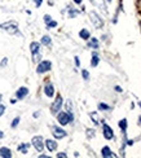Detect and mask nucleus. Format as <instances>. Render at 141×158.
Masks as SVG:
<instances>
[{
  "label": "nucleus",
  "instance_id": "c03bdc74",
  "mask_svg": "<svg viewBox=\"0 0 141 158\" xmlns=\"http://www.w3.org/2000/svg\"><path fill=\"white\" fill-rule=\"evenodd\" d=\"M139 123L141 124V117H139Z\"/></svg>",
  "mask_w": 141,
  "mask_h": 158
},
{
  "label": "nucleus",
  "instance_id": "423d86ee",
  "mask_svg": "<svg viewBox=\"0 0 141 158\" xmlns=\"http://www.w3.org/2000/svg\"><path fill=\"white\" fill-rule=\"evenodd\" d=\"M62 96L61 95H57V97L55 98V101H53V104L51 105V111H52V114H57L60 110H61L62 108Z\"/></svg>",
  "mask_w": 141,
  "mask_h": 158
},
{
  "label": "nucleus",
  "instance_id": "ea45409f",
  "mask_svg": "<svg viewBox=\"0 0 141 158\" xmlns=\"http://www.w3.org/2000/svg\"><path fill=\"white\" fill-rule=\"evenodd\" d=\"M40 114H39V111H36V113H34V114H32V117H34V118H38Z\"/></svg>",
  "mask_w": 141,
  "mask_h": 158
},
{
  "label": "nucleus",
  "instance_id": "7c9ffc66",
  "mask_svg": "<svg viewBox=\"0 0 141 158\" xmlns=\"http://www.w3.org/2000/svg\"><path fill=\"white\" fill-rule=\"evenodd\" d=\"M66 111H71V101L70 100H68V102H66Z\"/></svg>",
  "mask_w": 141,
  "mask_h": 158
},
{
  "label": "nucleus",
  "instance_id": "f8f14e48",
  "mask_svg": "<svg viewBox=\"0 0 141 158\" xmlns=\"http://www.w3.org/2000/svg\"><path fill=\"white\" fill-rule=\"evenodd\" d=\"M0 157L2 158H12L13 154H12V150L6 147H2L0 148Z\"/></svg>",
  "mask_w": 141,
  "mask_h": 158
},
{
  "label": "nucleus",
  "instance_id": "2eb2a0df",
  "mask_svg": "<svg viewBox=\"0 0 141 158\" xmlns=\"http://www.w3.org/2000/svg\"><path fill=\"white\" fill-rule=\"evenodd\" d=\"M101 156H102L104 158H107V157H115V154H113L111 149H110L109 147H104V148L101 149Z\"/></svg>",
  "mask_w": 141,
  "mask_h": 158
},
{
  "label": "nucleus",
  "instance_id": "cd10ccee",
  "mask_svg": "<svg viewBox=\"0 0 141 158\" xmlns=\"http://www.w3.org/2000/svg\"><path fill=\"white\" fill-rule=\"evenodd\" d=\"M87 136H88L89 139H91V137H93V136H95V130H91V128H88V130H87Z\"/></svg>",
  "mask_w": 141,
  "mask_h": 158
},
{
  "label": "nucleus",
  "instance_id": "72a5a7b5",
  "mask_svg": "<svg viewBox=\"0 0 141 158\" xmlns=\"http://www.w3.org/2000/svg\"><path fill=\"white\" fill-rule=\"evenodd\" d=\"M43 18H44V22H45V23H48V22L51 21V19H52V17H51L49 15H44V17H43Z\"/></svg>",
  "mask_w": 141,
  "mask_h": 158
},
{
  "label": "nucleus",
  "instance_id": "c85d7f7f",
  "mask_svg": "<svg viewBox=\"0 0 141 158\" xmlns=\"http://www.w3.org/2000/svg\"><path fill=\"white\" fill-rule=\"evenodd\" d=\"M6 64H8V58L4 57V58H3V61L0 62V68H4V66H6Z\"/></svg>",
  "mask_w": 141,
  "mask_h": 158
},
{
  "label": "nucleus",
  "instance_id": "1a4fd4ad",
  "mask_svg": "<svg viewBox=\"0 0 141 158\" xmlns=\"http://www.w3.org/2000/svg\"><path fill=\"white\" fill-rule=\"evenodd\" d=\"M44 147L48 149V152H55V150H57V147L58 144L56 143V140H52V139H48V140H44Z\"/></svg>",
  "mask_w": 141,
  "mask_h": 158
},
{
  "label": "nucleus",
  "instance_id": "c756f323",
  "mask_svg": "<svg viewBox=\"0 0 141 158\" xmlns=\"http://www.w3.org/2000/svg\"><path fill=\"white\" fill-rule=\"evenodd\" d=\"M56 157L57 158H66V157H68V154H66L65 152H60V153L56 154Z\"/></svg>",
  "mask_w": 141,
  "mask_h": 158
},
{
  "label": "nucleus",
  "instance_id": "b1692460",
  "mask_svg": "<svg viewBox=\"0 0 141 158\" xmlns=\"http://www.w3.org/2000/svg\"><path fill=\"white\" fill-rule=\"evenodd\" d=\"M40 60H42V53H40V52H38V53H32V61L39 62Z\"/></svg>",
  "mask_w": 141,
  "mask_h": 158
},
{
  "label": "nucleus",
  "instance_id": "473e14b6",
  "mask_svg": "<svg viewBox=\"0 0 141 158\" xmlns=\"http://www.w3.org/2000/svg\"><path fill=\"white\" fill-rule=\"evenodd\" d=\"M34 4H35L36 8H40V5L43 4V0H34Z\"/></svg>",
  "mask_w": 141,
  "mask_h": 158
},
{
  "label": "nucleus",
  "instance_id": "de8ad7c7",
  "mask_svg": "<svg viewBox=\"0 0 141 158\" xmlns=\"http://www.w3.org/2000/svg\"><path fill=\"white\" fill-rule=\"evenodd\" d=\"M140 26H141V23H140Z\"/></svg>",
  "mask_w": 141,
  "mask_h": 158
},
{
  "label": "nucleus",
  "instance_id": "f704fd0d",
  "mask_svg": "<svg viewBox=\"0 0 141 158\" xmlns=\"http://www.w3.org/2000/svg\"><path fill=\"white\" fill-rule=\"evenodd\" d=\"M74 60H75V65H77V66H80V61H79V57H78V56H75V58H74Z\"/></svg>",
  "mask_w": 141,
  "mask_h": 158
},
{
  "label": "nucleus",
  "instance_id": "20e7f679",
  "mask_svg": "<svg viewBox=\"0 0 141 158\" xmlns=\"http://www.w3.org/2000/svg\"><path fill=\"white\" fill-rule=\"evenodd\" d=\"M52 69V62L48 60H43V61H39L38 66H36V73L38 74H44L47 71H49Z\"/></svg>",
  "mask_w": 141,
  "mask_h": 158
},
{
  "label": "nucleus",
  "instance_id": "58836bf2",
  "mask_svg": "<svg viewBox=\"0 0 141 158\" xmlns=\"http://www.w3.org/2000/svg\"><path fill=\"white\" fill-rule=\"evenodd\" d=\"M17 102V98H10V104H16Z\"/></svg>",
  "mask_w": 141,
  "mask_h": 158
},
{
  "label": "nucleus",
  "instance_id": "e433bc0d",
  "mask_svg": "<svg viewBox=\"0 0 141 158\" xmlns=\"http://www.w3.org/2000/svg\"><path fill=\"white\" fill-rule=\"evenodd\" d=\"M115 91H117V92H123V89H122V88H120V87H119V85H117V87H115Z\"/></svg>",
  "mask_w": 141,
  "mask_h": 158
},
{
  "label": "nucleus",
  "instance_id": "a211bd4d",
  "mask_svg": "<svg viewBox=\"0 0 141 158\" xmlns=\"http://www.w3.org/2000/svg\"><path fill=\"white\" fill-rule=\"evenodd\" d=\"M98 62H100V57L97 56V53H95V52H93V55H92V61H91V66H92V68H96L97 65H98Z\"/></svg>",
  "mask_w": 141,
  "mask_h": 158
},
{
  "label": "nucleus",
  "instance_id": "f3484780",
  "mask_svg": "<svg viewBox=\"0 0 141 158\" xmlns=\"http://www.w3.org/2000/svg\"><path fill=\"white\" fill-rule=\"evenodd\" d=\"M88 47H91V48H95V49H97L98 48V39L97 38H91V39H88Z\"/></svg>",
  "mask_w": 141,
  "mask_h": 158
},
{
  "label": "nucleus",
  "instance_id": "7ed1b4c3",
  "mask_svg": "<svg viewBox=\"0 0 141 158\" xmlns=\"http://www.w3.org/2000/svg\"><path fill=\"white\" fill-rule=\"evenodd\" d=\"M89 18H91V22L93 23V26H95L96 29H102V26H104V21H102V18L98 16V13L95 12V10H91L89 13Z\"/></svg>",
  "mask_w": 141,
  "mask_h": 158
},
{
  "label": "nucleus",
  "instance_id": "aec40b11",
  "mask_svg": "<svg viewBox=\"0 0 141 158\" xmlns=\"http://www.w3.org/2000/svg\"><path fill=\"white\" fill-rule=\"evenodd\" d=\"M118 126H119L120 130H122V132L126 134V130H127V119H120V121L118 122Z\"/></svg>",
  "mask_w": 141,
  "mask_h": 158
},
{
  "label": "nucleus",
  "instance_id": "a18cd8bd",
  "mask_svg": "<svg viewBox=\"0 0 141 158\" xmlns=\"http://www.w3.org/2000/svg\"><path fill=\"white\" fill-rule=\"evenodd\" d=\"M106 2H109V3H111V2H113V0H106Z\"/></svg>",
  "mask_w": 141,
  "mask_h": 158
},
{
  "label": "nucleus",
  "instance_id": "4be33fe9",
  "mask_svg": "<svg viewBox=\"0 0 141 158\" xmlns=\"http://www.w3.org/2000/svg\"><path fill=\"white\" fill-rule=\"evenodd\" d=\"M79 15V10L78 9H73V8H69V18H74Z\"/></svg>",
  "mask_w": 141,
  "mask_h": 158
},
{
  "label": "nucleus",
  "instance_id": "dca6fc26",
  "mask_svg": "<svg viewBox=\"0 0 141 158\" xmlns=\"http://www.w3.org/2000/svg\"><path fill=\"white\" fill-rule=\"evenodd\" d=\"M30 51H31V55L40 52V43H38V42H31V43H30Z\"/></svg>",
  "mask_w": 141,
  "mask_h": 158
},
{
  "label": "nucleus",
  "instance_id": "f03ea898",
  "mask_svg": "<svg viewBox=\"0 0 141 158\" xmlns=\"http://www.w3.org/2000/svg\"><path fill=\"white\" fill-rule=\"evenodd\" d=\"M0 29H3L10 35H16L18 34V23L16 21H8L4 23H0Z\"/></svg>",
  "mask_w": 141,
  "mask_h": 158
},
{
  "label": "nucleus",
  "instance_id": "bb28decb",
  "mask_svg": "<svg viewBox=\"0 0 141 158\" xmlns=\"http://www.w3.org/2000/svg\"><path fill=\"white\" fill-rule=\"evenodd\" d=\"M82 77L84 81H89V73H88V70H82Z\"/></svg>",
  "mask_w": 141,
  "mask_h": 158
},
{
  "label": "nucleus",
  "instance_id": "6ab92c4d",
  "mask_svg": "<svg viewBox=\"0 0 141 158\" xmlns=\"http://www.w3.org/2000/svg\"><path fill=\"white\" fill-rule=\"evenodd\" d=\"M40 43H42L43 45H51L52 44V39H51L49 35H44L42 38V40H40Z\"/></svg>",
  "mask_w": 141,
  "mask_h": 158
},
{
  "label": "nucleus",
  "instance_id": "412c9836",
  "mask_svg": "<svg viewBox=\"0 0 141 158\" xmlns=\"http://www.w3.org/2000/svg\"><path fill=\"white\" fill-rule=\"evenodd\" d=\"M89 117H91V119H92V122L96 124H100V119H98V117H97V113L96 111H92V113H89Z\"/></svg>",
  "mask_w": 141,
  "mask_h": 158
},
{
  "label": "nucleus",
  "instance_id": "0eeeda50",
  "mask_svg": "<svg viewBox=\"0 0 141 158\" xmlns=\"http://www.w3.org/2000/svg\"><path fill=\"white\" fill-rule=\"evenodd\" d=\"M52 135H53V137H55V139L60 140V139H64V137L68 136V132H66V131H65L64 128H61V127L53 126V128H52Z\"/></svg>",
  "mask_w": 141,
  "mask_h": 158
},
{
  "label": "nucleus",
  "instance_id": "c9c22d12",
  "mask_svg": "<svg viewBox=\"0 0 141 158\" xmlns=\"http://www.w3.org/2000/svg\"><path fill=\"white\" fill-rule=\"evenodd\" d=\"M73 2H74V3H75L77 5H80V4H82V3H83V0H73Z\"/></svg>",
  "mask_w": 141,
  "mask_h": 158
},
{
  "label": "nucleus",
  "instance_id": "4468645a",
  "mask_svg": "<svg viewBox=\"0 0 141 158\" xmlns=\"http://www.w3.org/2000/svg\"><path fill=\"white\" fill-rule=\"evenodd\" d=\"M79 36H80V39H83V40H88L91 38V32L88 29H82L79 31Z\"/></svg>",
  "mask_w": 141,
  "mask_h": 158
},
{
  "label": "nucleus",
  "instance_id": "2f4dec72",
  "mask_svg": "<svg viewBox=\"0 0 141 158\" xmlns=\"http://www.w3.org/2000/svg\"><path fill=\"white\" fill-rule=\"evenodd\" d=\"M4 111H5V105H3L2 102H0V117L4 114Z\"/></svg>",
  "mask_w": 141,
  "mask_h": 158
},
{
  "label": "nucleus",
  "instance_id": "37998d69",
  "mask_svg": "<svg viewBox=\"0 0 141 158\" xmlns=\"http://www.w3.org/2000/svg\"><path fill=\"white\" fill-rule=\"evenodd\" d=\"M2 98H3V95H2V94H0V102H2Z\"/></svg>",
  "mask_w": 141,
  "mask_h": 158
},
{
  "label": "nucleus",
  "instance_id": "79ce46f5",
  "mask_svg": "<svg viewBox=\"0 0 141 158\" xmlns=\"http://www.w3.org/2000/svg\"><path fill=\"white\" fill-rule=\"evenodd\" d=\"M3 137H4V132L3 131H0V139H3Z\"/></svg>",
  "mask_w": 141,
  "mask_h": 158
},
{
  "label": "nucleus",
  "instance_id": "ddd939ff",
  "mask_svg": "<svg viewBox=\"0 0 141 158\" xmlns=\"http://www.w3.org/2000/svg\"><path fill=\"white\" fill-rule=\"evenodd\" d=\"M29 148H30V144L29 143H22V144H19V145L17 147L18 152L22 153V154H27L29 153Z\"/></svg>",
  "mask_w": 141,
  "mask_h": 158
},
{
  "label": "nucleus",
  "instance_id": "4c0bfd02",
  "mask_svg": "<svg viewBox=\"0 0 141 158\" xmlns=\"http://www.w3.org/2000/svg\"><path fill=\"white\" fill-rule=\"evenodd\" d=\"M127 145H133V140H127Z\"/></svg>",
  "mask_w": 141,
  "mask_h": 158
},
{
  "label": "nucleus",
  "instance_id": "9d476101",
  "mask_svg": "<svg viewBox=\"0 0 141 158\" xmlns=\"http://www.w3.org/2000/svg\"><path fill=\"white\" fill-rule=\"evenodd\" d=\"M27 95H29V88L27 87H19L16 91V98L17 100H23Z\"/></svg>",
  "mask_w": 141,
  "mask_h": 158
},
{
  "label": "nucleus",
  "instance_id": "5701e85b",
  "mask_svg": "<svg viewBox=\"0 0 141 158\" xmlns=\"http://www.w3.org/2000/svg\"><path fill=\"white\" fill-rule=\"evenodd\" d=\"M45 25H47V29H55V27H57V21L51 19V21L48 23H45Z\"/></svg>",
  "mask_w": 141,
  "mask_h": 158
},
{
  "label": "nucleus",
  "instance_id": "a878e982",
  "mask_svg": "<svg viewBox=\"0 0 141 158\" xmlns=\"http://www.w3.org/2000/svg\"><path fill=\"white\" fill-rule=\"evenodd\" d=\"M98 110H101V111L110 110V106H109V105H106V104H104V102H100L98 104Z\"/></svg>",
  "mask_w": 141,
  "mask_h": 158
},
{
  "label": "nucleus",
  "instance_id": "a19ab883",
  "mask_svg": "<svg viewBox=\"0 0 141 158\" xmlns=\"http://www.w3.org/2000/svg\"><path fill=\"white\" fill-rule=\"evenodd\" d=\"M39 157H40V158H48L49 156H47V154H40Z\"/></svg>",
  "mask_w": 141,
  "mask_h": 158
},
{
  "label": "nucleus",
  "instance_id": "9b49d317",
  "mask_svg": "<svg viewBox=\"0 0 141 158\" xmlns=\"http://www.w3.org/2000/svg\"><path fill=\"white\" fill-rule=\"evenodd\" d=\"M44 94L47 97H53L55 96V85H53V83H47L44 85Z\"/></svg>",
  "mask_w": 141,
  "mask_h": 158
},
{
  "label": "nucleus",
  "instance_id": "39448f33",
  "mask_svg": "<svg viewBox=\"0 0 141 158\" xmlns=\"http://www.w3.org/2000/svg\"><path fill=\"white\" fill-rule=\"evenodd\" d=\"M31 144H32V147L35 148L36 152H43V149H44V139H43V136H34L32 137V140H31Z\"/></svg>",
  "mask_w": 141,
  "mask_h": 158
},
{
  "label": "nucleus",
  "instance_id": "49530a36",
  "mask_svg": "<svg viewBox=\"0 0 141 158\" xmlns=\"http://www.w3.org/2000/svg\"><path fill=\"white\" fill-rule=\"evenodd\" d=\"M140 108H141V101H140Z\"/></svg>",
  "mask_w": 141,
  "mask_h": 158
},
{
  "label": "nucleus",
  "instance_id": "f257e3e1",
  "mask_svg": "<svg viewBox=\"0 0 141 158\" xmlns=\"http://www.w3.org/2000/svg\"><path fill=\"white\" fill-rule=\"evenodd\" d=\"M74 121V114L73 111H61L60 110L57 113V122L61 124V126H66Z\"/></svg>",
  "mask_w": 141,
  "mask_h": 158
},
{
  "label": "nucleus",
  "instance_id": "393cba45",
  "mask_svg": "<svg viewBox=\"0 0 141 158\" xmlns=\"http://www.w3.org/2000/svg\"><path fill=\"white\" fill-rule=\"evenodd\" d=\"M19 121H21V118H19V117H16L15 119L12 121V123H10V127H12V128H16V127L18 126V124H19Z\"/></svg>",
  "mask_w": 141,
  "mask_h": 158
},
{
  "label": "nucleus",
  "instance_id": "6e6552de",
  "mask_svg": "<svg viewBox=\"0 0 141 158\" xmlns=\"http://www.w3.org/2000/svg\"><path fill=\"white\" fill-rule=\"evenodd\" d=\"M102 131H104V137L106 140H111L113 137H114V132H113V128L109 126V124H106L104 123V126H102Z\"/></svg>",
  "mask_w": 141,
  "mask_h": 158
}]
</instances>
